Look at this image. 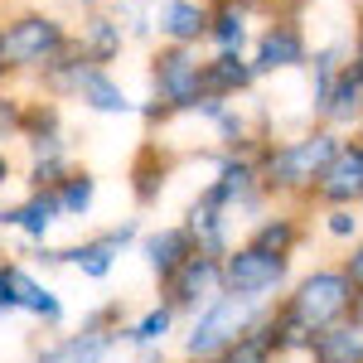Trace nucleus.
Here are the masks:
<instances>
[{"label": "nucleus", "instance_id": "f257e3e1", "mask_svg": "<svg viewBox=\"0 0 363 363\" xmlns=\"http://www.w3.org/2000/svg\"><path fill=\"white\" fill-rule=\"evenodd\" d=\"M335 155H339V136H330V131L286 140V145H277V150H267L262 179L277 184V189H306V184H315V179L325 174V165H330Z\"/></svg>", "mask_w": 363, "mask_h": 363}, {"label": "nucleus", "instance_id": "f03ea898", "mask_svg": "<svg viewBox=\"0 0 363 363\" xmlns=\"http://www.w3.org/2000/svg\"><path fill=\"white\" fill-rule=\"evenodd\" d=\"M257 320V296H218L213 306L194 320V335H189V359H213V354H228L238 339L252 330Z\"/></svg>", "mask_w": 363, "mask_h": 363}, {"label": "nucleus", "instance_id": "7ed1b4c3", "mask_svg": "<svg viewBox=\"0 0 363 363\" xmlns=\"http://www.w3.org/2000/svg\"><path fill=\"white\" fill-rule=\"evenodd\" d=\"M68 49V34L54 15H20L0 29V63L5 68H49Z\"/></svg>", "mask_w": 363, "mask_h": 363}, {"label": "nucleus", "instance_id": "20e7f679", "mask_svg": "<svg viewBox=\"0 0 363 363\" xmlns=\"http://www.w3.org/2000/svg\"><path fill=\"white\" fill-rule=\"evenodd\" d=\"M354 306V277L349 272H315L310 281H301L296 301H291V315L306 325L310 335L339 325Z\"/></svg>", "mask_w": 363, "mask_h": 363}, {"label": "nucleus", "instance_id": "39448f33", "mask_svg": "<svg viewBox=\"0 0 363 363\" xmlns=\"http://www.w3.org/2000/svg\"><path fill=\"white\" fill-rule=\"evenodd\" d=\"M155 97L165 102L169 112L199 107V102L208 97V78H203V63L189 54V44H169L165 54L155 58Z\"/></svg>", "mask_w": 363, "mask_h": 363}, {"label": "nucleus", "instance_id": "423d86ee", "mask_svg": "<svg viewBox=\"0 0 363 363\" xmlns=\"http://www.w3.org/2000/svg\"><path fill=\"white\" fill-rule=\"evenodd\" d=\"M223 277L238 296H267V291H277L281 281H286V252H267L252 242V247L228 257Z\"/></svg>", "mask_w": 363, "mask_h": 363}, {"label": "nucleus", "instance_id": "0eeeda50", "mask_svg": "<svg viewBox=\"0 0 363 363\" xmlns=\"http://www.w3.org/2000/svg\"><path fill=\"white\" fill-rule=\"evenodd\" d=\"M73 92L83 97L92 112H102V116H131V112H136V102H131V97L112 83V78H107V68H102V63H87V58L78 63Z\"/></svg>", "mask_w": 363, "mask_h": 363}, {"label": "nucleus", "instance_id": "6e6552de", "mask_svg": "<svg viewBox=\"0 0 363 363\" xmlns=\"http://www.w3.org/2000/svg\"><path fill=\"white\" fill-rule=\"evenodd\" d=\"M320 199H330V203L363 199V145H339V155L320 174Z\"/></svg>", "mask_w": 363, "mask_h": 363}, {"label": "nucleus", "instance_id": "1a4fd4ad", "mask_svg": "<svg viewBox=\"0 0 363 363\" xmlns=\"http://www.w3.org/2000/svg\"><path fill=\"white\" fill-rule=\"evenodd\" d=\"M257 73H281V68H301L306 63V34L296 25H272L257 39Z\"/></svg>", "mask_w": 363, "mask_h": 363}, {"label": "nucleus", "instance_id": "9d476101", "mask_svg": "<svg viewBox=\"0 0 363 363\" xmlns=\"http://www.w3.org/2000/svg\"><path fill=\"white\" fill-rule=\"evenodd\" d=\"M208 25H213V10H203L199 0H165L155 10V29L169 44H194V39L208 34Z\"/></svg>", "mask_w": 363, "mask_h": 363}, {"label": "nucleus", "instance_id": "9b49d317", "mask_svg": "<svg viewBox=\"0 0 363 363\" xmlns=\"http://www.w3.org/2000/svg\"><path fill=\"white\" fill-rule=\"evenodd\" d=\"M131 233L136 228H112L107 238H97V242H83V247H68V252H44L49 262H73V267H83V277H107L116 262V247L121 242H131Z\"/></svg>", "mask_w": 363, "mask_h": 363}, {"label": "nucleus", "instance_id": "f8f14e48", "mask_svg": "<svg viewBox=\"0 0 363 363\" xmlns=\"http://www.w3.org/2000/svg\"><path fill=\"white\" fill-rule=\"evenodd\" d=\"M189 242H194V233H189V228H160V233H150V238H145V247H140V252H145V267H150L155 277L169 281L184 262H189V257H194Z\"/></svg>", "mask_w": 363, "mask_h": 363}, {"label": "nucleus", "instance_id": "ddd939ff", "mask_svg": "<svg viewBox=\"0 0 363 363\" xmlns=\"http://www.w3.org/2000/svg\"><path fill=\"white\" fill-rule=\"evenodd\" d=\"M223 267L213 262V257H189L174 277H169V291H174V301L179 306H194V301H203L208 291H218L223 286Z\"/></svg>", "mask_w": 363, "mask_h": 363}, {"label": "nucleus", "instance_id": "4468645a", "mask_svg": "<svg viewBox=\"0 0 363 363\" xmlns=\"http://www.w3.org/2000/svg\"><path fill=\"white\" fill-rule=\"evenodd\" d=\"M315 363H363V320L359 325H330L310 344Z\"/></svg>", "mask_w": 363, "mask_h": 363}, {"label": "nucleus", "instance_id": "2eb2a0df", "mask_svg": "<svg viewBox=\"0 0 363 363\" xmlns=\"http://www.w3.org/2000/svg\"><path fill=\"white\" fill-rule=\"evenodd\" d=\"M203 78H208V97H228V92H242L257 78V63H242L238 49H223L213 63H203Z\"/></svg>", "mask_w": 363, "mask_h": 363}, {"label": "nucleus", "instance_id": "dca6fc26", "mask_svg": "<svg viewBox=\"0 0 363 363\" xmlns=\"http://www.w3.org/2000/svg\"><path fill=\"white\" fill-rule=\"evenodd\" d=\"M121 44H126V29H121V20H87L83 25V58L87 63H112L116 54H121Z\"/></svg>", "mask_w": 363, "mask_h": 363}, {"label": "nucleus", "instance_id": "f3484780", "mask_svg": "<svg viewBox=\"0 0 363 363\" xmlns=\"http://www.w3.org/2000/svg\"><path fill=\"white\" fill-rule=\"evenodd\" d=\"M58 213H63V208H58V194L49 189V194H34L29 203L10 208V213H0V218H5L10 228H25L29 238H44V233L58 223Z\"/></svg>", "mask_w": 363, "mask_h": 363}, {"label": "nucleus", "instance_id": "a211bd4d", "mask_svg": "<svg viewBox=\"0 0 363 363\" xmlns=\"http://www.w3.org/2000/svg\"><path fill=\"white\" fill-rule=\"evenodd\" d=\"M112 349V339L97 335V330H83V335H68L63 344H54L39 363H102Z\"/></svg>", "mask_w": 363, "mask_h": 363}, {"label": "nucleus", "instance_id": "6ab92c4d", "mask_svg": "<svg viewBox=\"0 0 363 363\" xmlns=\"http://www.w3.org/2000/svg\"><path fill=\"white\" fill-rule=\"evenodd\" d=\"M359 107H363V83L354 78V68H344L339 83L330 87V97L320 102V112L330 116V121H349V116H359Z\"/></svg>", "mask_w": 363, "mask_h": 363}, {"label": "nucleus", "instance_id": "aec40b11", "mask_svg": "<svg viewBox=\"0 0 363 363\" xmlns=\"http://www.w3.org/2000/svg\"><path fill=\"white\" fill-rule=\"evenodd\" d=\"M15 296H20V310H34V315H44V320H58V315H63L54 291L39 286V281L29 277V272H20V267H15Z\"/></svg>", "mask_w": 363, "mask_h": 363}, {"label": "nucleus", "instance_id": "412c9836", "mask_svg": "<svg viewBox=\"0 0 363 363\" xmlns=\"http://www.w3.org/2000/svg\"><path fill=\"white\" fill-rule=\"evenodd\" d=\"M58 194V208L68 213V218H83L87 208H92V194H97V184H92V174H63L54 184Z\"/></svg>", "mask_w": 363, "mask_h": 363}, {"label": "nucleus", "instance_id": "4be33fe9", "mask_svg": "<svg viewBox=\"0 0 363 363\" xmlns=\"http://www.w3.org/2000/svg\"><path fill=\"white\" fill-rule=\"evenodd\" d=\"M272 349H281L277 330H247V335L228 349L223 363H272Z\"/></svg>", "mask_w": 363, "mask_h": 363}, {"label": "nucleus", "instance_id": "5701e85b", "mask_svg": "<svg viewBox=\"0 0 363 363\" xmlns=\"http://www.w3.org/2000/svg\"><path fill=\"white\" fill-rule=\"evenodd\" d=\"M208 34H213L218 49H242V44H247V10H238V5L218 10L213 25H208Z\"/></svg>", "mask_w": 363, "mask_h": 363}, {"label": "nucleus", "instance_id": "b1692460", "mask_svg": "<svg viewBox=\"0 0 363 363\" xmlns=\"http://www.w3.org/2000/svg\"><path fill=\"white\" fill-rule=\"evenodd\" d=\"M165 330H169V310L155 306L145 320H136V325L126 330V339H131V344H155V339H165Z\"/></svg>", "mask_w": 363, "mask_h": 363}, {"label": "nucleus", "instance_id": "393cba45", "mask_svg": "<svg viewBox=\"0 0 363 363\" xmlns=\"http://www.w3.org/2000/svg\"><path fill=\"white\" fill-rule=\"evenodd\" d=\"M291 242H296V228L286 223V218H277V223H267L257 233V247H267V252H286Z\"/></svg>", "mask_w": 363, "mask_h": 363}, {"label": "nucleus", "instance_id": "a878e982", "mask_svg": "<svg viewBox=\"0 0 363 363\" xmlns=\"http://www.w3.org/2000/svg\"><path fill=\"white\" fill-rule=\"evenodd\" d=\"M0 310H20V296H15V267L0 262Z\"/></svg>", "mask_w": 363, "mask_h": 363}, {"label": "nucleus", "instance_id": "bb28decb", "mask_svg": "<svg viewBox=\"0 0 363 363\" xmlns=\"http://www.w3.org/2000/svg\"><path fill=\"white\" fill-rule=\"evenodd\" d=\"M354 228H359V218H354L349 208H335V213H330V233H335V238H354Z\"/></svg>", "mask_w": 363, "mask_h": 363}, {"label": "nucleus", "instance_id": "cd10ccee", "mask_svg": "<svg viewBox=\"0 0 363 363\" xmlns=\"http://www.w3.org/2000/svg\"><path fill=\"white\" fill-rule=\"evenodd\" d=\"M349 277H354V286H363V247L354 252V262H349Z\"/></svg>", "mask_w": 363, "mask_h": 363}, {"label": "nucleus", "instance_id": "c85d7f7f", "mask_svg": "<svg viewBox=\"0 0 363 363\" xmlns=\"http://www.w3.org/2000/svg\"><path fill=\"white\" fill-rule=\"evenodd\" d=\"M349 68H354V78L363 83V25H359V54H354V63H349Z\"/></svg>", "mask_w": 363, "mask_h": 363}, {"label": "nucleus", "instance_id": "c756f323", "mask_svg": "<svg viewBox=\"0 0 363 363\" xmlns=\"http://www.w3.org/2000/svg\"><path fill=\"white\" fill-rule=\"evenodd\" d=\"M5 179H10V160L0 155V184H5Z\"/></svg>", "mask_w": 363, "mask_h": 363}, {"label": "nucleus", "instance_id": "7c9ffc66", "mask_svg": "<svg viewBox=\"0 0 363 363\" xmlns=\"http://www.w3.org/2000/svg\"><path fill=\"white\" fill-rule=\"evenodd\" d=\"M87 5H97V0H87Z\"/></svg>", "mask_w": 363, "mask_h": 363}]
</instances>
